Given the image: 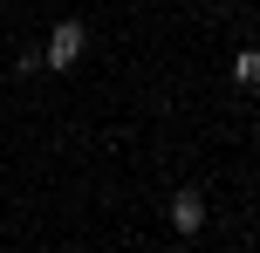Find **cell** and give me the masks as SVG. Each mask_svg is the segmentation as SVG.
I'll return each instance as SVG.
<instances>
[{"label":"cell","mask_w":260,"mask_h":253,"mask_svg":"<svg viewBox=\"0 0 260 253\" xmlns=\"http://www.w3.org/2000/svg\"><path fill=\"white\" fill-rule=\"evenodd\" d=\"M82 48H89V27H82V21H55L48 48H41V68H76Z\"/></svg>","instance_id":"obj_1"},{"label":"cell","mask_w":260,"mask_h":253,"mask_svg":"<svg viewBox=\"0 0 260 253\" xmlns=\"http://www.w3.org/2000/svg\"><path fill=\"white\" fill-rule=\"evenodd\" d=\"M165 219H171V233H199L206 226V199H199V192H171Z\"/></svg>","instance_id":"obj_2"},{"label":"cell","mask_w":260,"mask_h":253,"mask_svg":"<svg viewBox=\"0 0 260 253\" xmlns=\"http://www.w3.org/2000/svg\"><path fill=\"white\" fill-rule=\"evenodd\" d=\"M233 76L247 82V89H260V48H240L233 55Z\"/></svg>","instance_id":"obj_3"}]
</instances>
